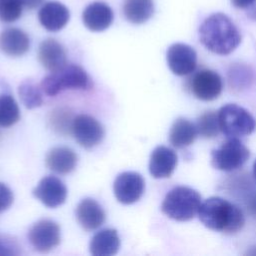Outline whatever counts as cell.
Wrapping results in <instances>:
<instances>
[{
	"instance_id": "cell-1",
	"label": "cell",
	"mask_w": 256,
	"mask_h": 256,
	"mask_svg": "<svg viewBox=\"0 0 256 256\" xmlns=\"http://www.w3.org/2000/svg\"><path fill=\"white\" fill-rule=\"evenodd\" d=\"M199 39L209 51L227 55L241 42V34L233 21L223 13L208 16L199 28Z\"/></svg>"
},
{
	"instance_id": "cell-2",
	"label": "cell",
	"mask_w": 256,
	"mask_h": 256,
	"mask_svg": "<svg viewBox=\"0 0 256 256\" xmlns=\"http://www.w3.org/2000/svg\"><path fill=\"white\" fill-rule=\"evenodd\" d=\"M198 215L204 226L224 233L239 231L245 222L241 209L220 197H210L201 203Z\"/></svg>"
},
{
	"instance_id": "cell-3",
	"label": "cell",
	"mask_w": 256,
	"mask_h": 256,
	"mask_svg": "<svg viewBox=\"0 0 256 256\" xmlns=\"http://www.w3.org/2000/svg\"><path fill=\"white\" fill-rule=\"evenodd\" d=\"M201 205L200 194L187 186H177L165 196L161 210L171 219L188 221L195 217Z\"/></svg>"
},
{
	"instance_id": "cell-4",
	"label": "cell",
	"mask_w": 256,
	"mask_h": 256,
	"mask_svg": "<svg viewBox=\"0 0 256 256\" xmlns=\"http://www.w3.org/2000/svg\"><path fill=\"white\" fill-rule=\"evenodd\" d=\"M92 82L86 71L76 64H66L45 76L41 82V90L48 96H55L66 89L87 90Z\"/></svg>"
},
{
	"instance_id": "cell-5",
	"label": "cell",
	"mask_w": 256,
	"mask_h": 256,
	"mask_svg": "<svg viewBox=\"0 0 256 256\" xmlns=\"http://www.w3.org/2000/svg\"><path fill=\"white\" fill-rule=\"evenodd\" d=\"M217 116L220 131L228 137L246 136L256 128V121L250 112L236 104L222 106Z\"/></svg>"
},
{
	"instance_id": "cell-6",
	"label": "cell",
	"mask_w": 256,
	"mask_h": 256,
	"mask_svg": "<svg viewBox=\"0 0 256 256\" xmlns=\"http://www.w3.org/2000/svg\"><path fill=\"white\" fill-rule=\"evenodd\" d=\"M250 151L238 138L229 137L211 153V163L215 169L231 172L241 168L249 159Z\"/></svg>"
},
{
	"instance_id": "cell-7",
	"label": "cell",
	"mask_w": 256,
	"mask_h": 256,
	"mask_svg": "<svg viewBox=\"0 0 256 256\" xmlns=\"http://www.w3.org/2000/svg\"><path fill=\"white\" fill-rule=\"evenodd\" d=\"M191 93L199 100L212 101L218 98L223 89L221 76L210 69H201L189 79Z\"/></svg>"
},
{
	"instance_id": "cell-8",
	"label": "cell",
	"mask_w": 256,
	"mask_h": 256,
	"mask_svg": "<svg viewBox=\"0 0 256 256\" xmlns=\"http://www.w3.org/2000/svg\"><path fill=\"white\" fill-rule=\"evenodd\" d=\"M145 182L143 177L132 171L119 174L113 184V191L116 199L122 204L137 202L144 193Z\"/></svg>"
},
{
	"instance_id": "cell-9",
	"label": "cell",
	"mask_w": 256,
	"mask_h": 256,
	"mask_svg": "<svg viewBox=\"0 0 256 256\" xmlns=\"http://www.w3.org/2000/svg\"><path fill=\"white\" fill-rule=\"evenodd\" d=\"M71 131L76 141L84 148L95 147L104 137L102 125L87 114H80L73 119Z\"/></svg>"
},
{
	"instance_id": "cell-10",
	"label": "cell",
	"mask_w": 256,
	"mask_h": 256,
	"mask_svg": "<svg viewBox=\"0 0 256 256\" xmlns=\"http://www.w3.org/2000/svg\"><path fill=\"white\" fill-rule=\"evenodd\" d=\"M30 244L39 252H48L60 243V228L58 224L49 219L36 222L28 232Z\"/></svg>"
},
{
	"instance_id": "cell-11",
	"label": "cell",
	"mask_w": 256,
	"mask_h": 256,
	"mask_svg": "<svg viewBox=\"0 0 256 256\" xmlns=\"http://www.w3.org/2000/svg\"><path fill=\"white\" fill-rule=\"evenodd\" d=\"M166 58L170 70L178 76H184L194 72L197 66L196 51L184 43L171 45L167 50Z\"/></svg>"
},
{
	"instance_id": "cell-12",
	"label": "cell",
	"mask_w": 256,
	"mask_h": 256,
	"mask_svg": "<svg viewBox=\"0 0 256 256\" xmlns=\"http://www.w3.org/2000/svg\"><path fill=\"white\" fill-rule=\"evenodd\" d=\"M33 195L45 206L55 208L62 205L67 197V188L55 176H46L33 190Z\"/></svg>"
},
{
	"instance_id": "cell-13",
	"label": "cell",
	"mask_w": 256,
	"mask_h": 256,
	"mask_svg": "<svg viewBox=\"0 0 256 256\" xmlns=\"http://www.w3.org/2000/svg\"><path fill=\"white\" fill-rule=\"evenodd\" d=\"M114 19L110 6L101 1L90 3L82 13V21L87 29L93 32H101L110 27Z\"/></svg>"
},
{
	"instance_id": "cell-14",
	"label": "cell",
	"mask_w": 256,
	"mask_h": 256,
	"mask_svg": "<svg viewBox=\"0 0 256 256\" xmlns=\"http://www.w3.org/2000/svg\"><path fill=\"white\" fill-rule=\"evenodd\" d=\"M70 18L68 8L58 1L44 3L39 12L38 19L40 24L48 31L56 32L66 26Z\"/></svg>"
},
{
	"instance_id": "cell-15",
	"label": "cell",
	"mask_w": 256,
	"mask_h": 256,
	"mask_svg": "<svg viewBox=\"0 0 256 256\" xmlns=\"http://www.w3.org/2000/svg\"><path fill=\"white\" fill-rule=\"evenodd\" d=\"M178 158L174 150L166 146L156 147L150 156L149 172L156 178H168L177 166Z\"/></svg>"
},
{
	"instance_id": "cell-16",
	"label": "cell",
	"mask_w": 256,
	"mask_h": 256,
	"mask_svg": "<svg viewBox=\"0 0 256 256\" xmlns=\"http://www.w3.org/2000/svg\"><path fill=\"white\" fill-rule=\"evenodd\" d=\"M105 212L101 205L91 198L79 202L76 208V217L80 226L86 231L99 228L105 221Z\"/></svg>"
},
{
	"instance_id": "cell-17",
	"label": "cell",
	"mask_w": 256,
	"mask_h": 256,
	"mask_svg": "<svg viewBox=\"0 0 256 256\" xmlns=\"http://www.w3.org/2000/svg\"><path fill=\"white\" fill-rule=\"evenodd\" d=\"M29 47L28 35L19 28H6L0 33V51L8 56H22L29 50Z\"/></svg>"
},
{
	"instance_id": "cell-18",
	"label": "cell",
	"mask_w": 256,
	"mask_h": 256,
	"mask_svg": "<svg viewBox=\"0 0 256 256\" xmlns=\"http://www.w3.org/2000/svg\"><path fill=\"white\" fill-rule=\"evenodd\" d=\"M38 59L42 66L50 72L67 64L64 47L55 39L48 38L42 41L38 49Z\"/></svg>"
},
{
	"instance_id": "cell-19",
	"label": "cell",
	"mask_w": 256,
	"mask_h": 256,
	"mask_svg": "<svg viewBox=\"0 0 256 256\" xmlns=\"http://www.w3.org/2000/svg\"><path fill=\"white\" fill-rule=\"evenodd\" d=\"M120 248V238L116 230L103 229L97 232L89 244L90 253L94 256H112Z\"/></svg>"
},
{
	"instance_id": "cell-20",
	"label": "cell",
	"mask_w": 256,
	"mask_h": 256,
	"mask_svg": "<svg viewBox=\"0 0 256 256\" xmlns=\"http://www.w3.org/2000/svg\"><path fill=\"white\" fill-rule=\"evenodd\" d=\"M46 165L58 174H68L77 165V155L68 147H55L47 153Z\"/></svg>"
},
{
	"instance_id": "cell-21",
	"label": "cell",
	"mask_w": 256,
	"mask_h": 256,
	"mask_svg": "<svg viewBox=\"0 0 256 256\" xmlns=\"http://www.w3.org/2000/svg\"><path fill=\"white\" fill-rule=\"evenodd\" d=\"M198 135L196 124L185 118L176 119L169 131V142L175 148L191 145Z\"/></svg>"
},
{
	"instance_id": "cell-22",
	"label": "cell",
	"mask_w": 256,
	"mask_h": 256,
	"mask_svg": "<svg viewBox=\"0 0 256 256\" xmlns=\"http://www.w3.org/2000/svg\"><path fill=\"white\" fill-rule=\"evenodd\" d=\"M123 14L130 23H145L154 14V3L152 0H124Z\"/></svg>"
},
{
	"instance_id": "cell-23",
	"label": "cell",
	"mask_w": 256,
	"mask_h": 256,
	"mask_svg": "<svg viewBox=\"0 0 256 256\" xmlns=\"http://www.w3.org/2000/svg\"><path fill=\"white\" fill-rule=\"evenodd\" d=\"M20 118V111L17 102L9 94L0 95V126L9 127L15 124Z\"/></svg>"
},
{
	"instance_id": "cell-24",
	"label": "cell",
	"mask_w": 256,
	"mask_h": 256,
	"mask_svg": "<svg viewBox=\"0 0 256 256\" xmlns=\"http://www.w3.org/2000/svg\"><path fill=\"white\" fill-rule=\"evenodd\" d=\"M18 93L22 103L29 109L38 107L43 103L40 88L30 80H26L21 83L18 89Z\"/></svg>"
},
{
	"instance_id": "cell-25",
	"label": "cell",
	"mask_w": 256,
	"mask_h": 256,
	"mask_svg": "<svg viewBox=\"0 0 256 256\" xmlns=\"http://www.w3.org/2000/svg\"><path fill=\"white\" fill-rule=\"evenodd\" d=\"M198 135L204 138H213L215 137L219 131V123L217 113L214 111H209L203 113L197 120L196 123Z\"/></svg>"
},
{
	"instance_id": "cell-26",
	"label": "cell",
	"mask_w": 256,
	"mask_h": 256,
	"mask_svg": "<svg viewBox=\"0 0 256 256\" xmlns=\"http://www.w3.org/2000/svg\"><path fill=\"white\" fill-rule=\"evenodd\" d=\"M23 4L21 0H0V21L11 23L22 15Z\"/></svg>"
},
{
	"instance_id": "cell-27",
	"label": "cell",
	"mask_w": 256,
	"mask_h": 256,
	"mask_svg": "<svg viewBox=\"0 0 256 256\" xmlns=\"http://www.w3.org/2000/svg\"><path fill=\"white\" fill-rule=\"evenodd\" d=\"M73 119L71 118L67 110L58 109L57 111H54L51 122L55 130L59 131L60 133H64L65 131H68V128L71 130Z\"/></svg>"
},
{
	"instance_id": "cell-28",
	"label": "cell",
	"mask_w": 256,
	"mask_h": 256,
	"mask_svg": "<svg viewBox=\"0 0 256 256\" xmlns=\"http://www.w3.org/2000/svg\"><path fill=\"white\" fill-rule=\"evenodd\" d=\"M19 245L10 237L0 235V255H18Z\"/></svg>"
},
{
	"instance_id": "cell-29",
	"label": "cell",
	"mask_w": 256,
	"mask_h": 256,
	"mask_svg": "<svg viewBox=\"0 0 256 256\" xmlns=\"http://www.w3.org/2000/svg\"><path fill=\"white\" fill-rule=\"evenodd\" d=\"M13 193L9 187L0 183V213L7 210L13 203Z\"/></svg>"
},
{
	"instance_id": "cell-30",
	"label": "cell",
	"mask_w": 256,
	"mask_h": 256,
	"mask_svg": "<svg viewBox=\"0 0 256 256\" xmlns=\"http://www.w3.org/2000/svg\"><path fill=\"white\" fill-rule=\"evenodd\" d=\"M256 0H231V3L234 7L239 9H246L252 6Z\"/></svg>"
},
{
	"instance_id": "cell-31",
	"label": "cell",
	"mask_w": 256,
	"mask_h": 256,
	"mask_svg": "<svg viewBox=\"0 0 256 256\" xmlns=\"http://www.w3.org/2000/svg\"><path fill=\"white\" fill-rule=\"evenodd\" d=\"M21 1H22L23 6L28 8V9L37 8L38 6L43 4V2H44V0H21Z\"/></svg>"
},
{
	"instance_id": "cell-32",
	"label": "cell",
	"mask_w": 256,
	"mask_h": 256,
	"mask_svg": "<svg viewBox=\"0 0 256 256\" xmlns=\"http://www.w3.org/2000/svg\"><path fill=\"white\" fill-rule=\"evenodd\" d=\"M253 175H254V177L256 179V160H255V162L253 164Z\"/></svg>"
}]
</instances>
